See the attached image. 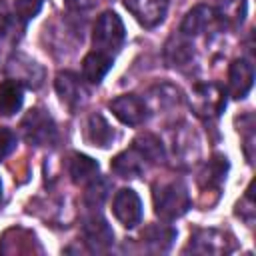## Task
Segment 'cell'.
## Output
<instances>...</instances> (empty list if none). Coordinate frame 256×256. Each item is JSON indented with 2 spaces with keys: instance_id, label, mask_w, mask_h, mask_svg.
<instances>
[{
  "instance_id": "12",
  "label": "cell",
  "mask_w": 256,
  "mask_h": 256,
  "mask_svg": "<svg viewBox=\"0 0 256 256\" xmlns=\"http://www.w3.org/2000/svg\"><path fill=\"white\" fill-rule=\"evenodd\" d=\"M170 0H124L126 10L144 28H156L164 22Z\"/></svg>"
},
{
  "instance_id": "9",
  "label": "cell",
  "mask_w": 256,
  "mask_h": 256,
  "mask_svg": "<svg viewBox=\"0 0 256 256\" xmlns=\"http://www.w3.org/2000/svg\"><path fill=\"white\" fill-rule=\"evenodd\" d=\"M6 74L8 78L20 82L24 88H40L44 82V68L42 64H38L34 58L16 52L10 56L8 64H6Z\"/></svg>"
},
{
  "instance_id": "25",
  "label": "cell",
  "mask_w": 256,
  "mask_h": 256,
  "mask_svg": "<svg viewBox=\"0 0 256 256\" xmlns=\"http://www.w3.org/2000/svg\"><path fill=\"white\" fill-rule=\"evenodd\" d=\"M132 144L144 154V158L150 162V164H158V162H164L166 160V148L162 144V140L150 132H144L140 136H136L132 140Z\"/></svg>"
},
{
  "instance_id": "31",
  "label": "cell",
  "mask_w": 256,
  "mask_h": 256,
  "mask_svg": "<svg viewBox=\"0 0 256 256\" xmlns=\"http://www.w3.org/2000/svg\"><path fill=\"white\" fill-rule=\"evenodd\" d=\"M66 2H68V6H70L72 10H78V12L90 10V8H94V6L98 4V0H66Z\"/></svg>"
},
{
  "instance_id": "7",
  "label": "cell",
  "mask_w": 256,
  "mask_h": 256,
  "mask_svg": "<svg viewBox=\"0 0 256 256\" xmlns=\"http://www.w3.org/2000/svg\"><path fill=\"white\" fill-rule=\"evenodd\" d=\"M82 238L90 252H108L114 244V230L98 210H92L82 220Z\"/></svg>"
},
{
  "instance_id": "18",
  "label": "cell",
  "mask_w": 256,
  "mask_h": 256,
  "mask_svg": "<svg viewBox=\"0 0 256 256\" xmlns=\"http://www.w3.org/2000/svg\"><path fill=\"white\" fill-rule=\"evenodd\" d=\"M230 162L224 154H214L198 174V186L202 192H218L226 182Z\"/></svg>"
},
{
  "instance_id": "27",
  "label": "cell",
  "mask_w": 256,
  "mask_h": 256,
  "mask_svg": "<svg viewBox=\"0 0 256 256\" xmlns=\"http://www.w3.org/2000/svg\"><path fill=\"white\" fill-rule=\"evenodd\" d=\"M44 0H14V10H12V18L24 28L32 18L38 16V12L42 10Z\"/></svg>"
},
{
  "instance_id": "5",
  "label": "cell",
  "mask_w": 256,
  "mask_h": 256,
  "mask_svg": "<svg viewBox=\"0 0 256 256\" xmlns=\"http://www.w3.org/2000/svg\"><path fill=\"white\" fill-rule=\"evenodd\" d=\"M236 250L234 236L220 228H198L192 232L184 252L202 256H222Z\"/></svg>"
},
{
  "instance_id": "20",
  "label": "cell",
  "mask_w": 256,
  "mask_h": 256,
  "mask_svg": "<svg viewBox=\"0 0 256 256\" xmlns=\"http://www.w3.org/2000/svg\"><path fill=\"white\" fill-rule=\"evenodd\" d=\"M174 240H176V230L170 224H148L140 234L142 248L152 254L168 252Z\"/></svg>"
},
{
  "instance_id": "6",
  "label": "cell",
  "mask_w": 256,
  "mask_h": 256,
  "mask_svg": "<svg viewBox=\"0 0 256 256\" xmlns=\"http://www.w3.org/2000/svg\"><path fill=\"white\" fill-rule=\"evenodd\" d=\"M170 156L182 168L192 166L200 156V140L198 134L188 124H178L170 132Z\"/></svg>"
},
{
  "instance_id": "2",
  "label": "cell",
  "mask_w": 256,
  "mask_h": 256,
  "mask_svg": "<svg viewBox=\"0 0 256 256\" xmlns=\"http://www.w3.org/2000/svg\"><path fill=\"white\" fill-rule=\"evenodd\" d=\"M124 40H126V28H124L122 18L112 10L102 12L98 16L94 28H92L94 50H100V52L114 56L122 48Z\"/></svg>"
},
{
  "instance_id": "26",
  "label": "cell",
  "mask_w": 256,
  "mask_h": 256,
  "mask_svg": "<svg viewBox=\"0 0 256 256\" xmlns=\"http://www.w3.org/2000/svg\"><path fill=\"white\" fill-rule=\"evenodd\" d=\"M108 190H110V184L106 178H94L92 182L86 184V192H84V204L90 208V210H98L104 200L108 198Z\"/></svg>"
},
{
  "instance_id": "22",
  "label": "cell",
  "mask_w": 256,
  "mask_h": 256,
  "mask_svg": "<svg viewBox=\"0 0 256 256\" xmlns=\"http://www.w3.org/2000/svg\"><path fill=\"white\" fill-rule=\"evenodd\" d=\"M112 64H114V56L100 50H92L82 58V78L90 84H100L102 78L110 72Z\"/></svg>"
},
{
  "instance_id": "28",
  "label": "cell",
  "mask_w": 256,
  "mask_h": 256,
  "mask_svg": "<svg viewBox=\"0 0 256 256\" xmlns=\"http://www.w3.org/2000/svg\"><path fill=\"white\" fill-rule=\"evenodd\" d=\"M236 214L248 224V226H252V222H254V200H252V184L248 186V190H246V194H244V198L236 204Z\"/></svg>"
},
{
  "instance_id": "1",
  "label": "cell",
  "mask_w": 256,
  "mask_h": 256,
  "mask_svg": "<svg viewBox=\"0 0 256 256\" xmlns=\"http://www.w3.org/2000/svg\"><path fill=\"white\" fill-rule=\"evenodd\" d=\"M152 202H154L156 216L162 218L164 222L184 216L192 206L188 186L182 180H170V182L156 184L152 188Z\"/></svg>"
},
{
  "instance_id": "23",
  "label": "cell",
  "mask_w": 256,
  "mask_h": 256,
  "mask_svg": "<svg viewBox=\"0 0 256 256\" xmlns=\"http://www.w3.org/2000/svg\"><path fill=\"white\" fill-rule=\"evenodd\" d=\"M24 102V86L12 78L0 82V116H14Z\"/></svg>"
},
{
  "instance_id": "11",
  "label": "cell",
  "mask_w": 256,
  "mask_h": 256,
  "mask_svg": "<svg viewBox=\"0 0 256 256\" xmlns=\"http://www.w3.org/2000/svg\"><path fill=\"white\" fill-rule=\"evenodd\" d=\"M110 110L112 114L126 126H140L146 122L148 118V106L144 102V98L136 96V94H122L116 96L114 100H110Z\"/></svg>"
},
{
  "instance_id": "15",
  "label": "cell",
  "mask_w": 256,
  "mask_h": 256,
  "mask_svg": "<svg viewBox=\"0 0 256 256\" xmlns=\"http://www.w3.org/2000/svg\"><path fill=\"white\" fill-rule=\"evenodd\" d=\"M150 162L144 158V154L132 144L130 148L122 150L120 154H116L110 162V168L116 176L120 178H138L148 170Z\"/></svg>"
},
{
  "instance_id": "16",
  "label": "cell",
  "mask_w": 256,
  "mask_h": 256,
  "mask_svg": "<svg viewBox=\"0 0 256 256\" xmlns=\"http://www.w3.org/2000/svg\"><path fill=\"white\" fill-rule=\"evenodd\" d=\"M254 84V66L246 58H236L228 68V92L232 98L242 100Z\"/></svg>"
},
{
  "instance_id": "21",
  "label": "cell",
  "mask_w": 256,
  "mask_h": 256,
  "mask_svg": "<svg viewBox=\"0 0 256 256\" xmlns=\"http://www.w3.org/2000/svg\"><path fill=\"white\" fill-rule=\"evenodd\" d=\"M68 176L74 184L86 186L94 178L100 176V166L94 158L82 154V152H72L68 158Z\"/></svg>"
},
{
  "instance_id": "13",
  "label": "cell",
  "mask_w": 256,
  "mask_h": 256,
  "mask_svg": "<svg viewBox=\"0 0 256 256\" xmlns=\"http://www.w3.org/2000/svg\"><path fill=\"white\" fill-rule=\"evenodd\" d=\"M164 60L170 68L188 70L196 60V50H194L192 38L184 36L182 32L174 34L164 46Z\"/></svg>"
},
{
  "instance_id": "17",
  "label": "cell",
  "mask_w": 256,
  "mask_h": 256,
  "mask_svg": "<svg viewBox=\"0 0 256 256\" xmlns=\"http://www.w3.org/2000/svg\"><path fill=\"white\" fill-rule=\"evenodd\" d=\"M118 138V132L112 128V124L100 114V112H94L86 118V124H84V140L90 144V146H96V148H110Z\"/></svg>"
},
{
  "instance_id": "24",
  "label": "cell",
  "mask_w": 256,
  "mask_h": 256,
  "mask_svg": "<svg viewBox=\"0 0 256 256\" xmlns=\"http://www.w3.org/2000/svg\"><path fill=\"white\" fill-rule=\"evenodd\" d=\"M220 26L224 28H238L242 26L246 12H248V2L246 0H218L214 8Z\"/></svg>"
},
{
  "instance_id": "30",
  "label": "cell",
  "mask_w": 256,
  "mask_h": 256,
  "mask_svg": "<svg viewBox=\"0 0 256 256\" xmlns=\"http://www.w3.org/2000/svg\"><path fill=\"white\" fill-rule=\"evenodd\" d=\"M12 26V12L8 10L6 2L0 0V36H4Z\"/></svg>"
},
{
  "instance_id": "10",
  "label": "cell",
  "mask_w": 256,
  "mask_h": 256,
  "mask_svg": "<svg viewBox=\"0 0 256 256\" xmlns=\"http://www.w3.org/2000/svg\"><path fill=\"white\" fill-rule=\"evenodd\" d=\"M114 218L128 230L136 228L142 222V200L132 188H120L112 198Z\"/></svg>"
},
{
  "instance_id": "4",
  "label": "cell",
  "mask_w": 256,
  "mask_h": 256,
  "mask_svg": "<svg viewBox=\"0 0 256 256\" xmlns=\"http://www.w3.org/2000/svg\"><path fill=\"white\" fill-rule=\"evenodd\" d=\"M20 132L30 146H52L58 138L56 122L44 108L28 110L20 122Z\"/></svg>"
},
{
  "instance_id": "8",
  "label": "cell",
  "mask_w": 256,
  "mask_h": 256,
  "mask_svg": "<svg viewBox=\"0 0 256 256\" xmlns=\"http://www.w3.org/2000/svg\"><path fill=\"white\" fill-rule=\"evenodd\" d=\"M54 88H56V94H58L60 102L72 112L80 110L90 98V92L84 84V78H80L78 74L68 72V70L56 74Z\"/></svg>"
},
{
  "instance_id": "29",
  "label": "cell",
  "mask_w": 256,
  "mask_h": 256,
  "mask_svg": "<svg viewBox=\"0 0 256 256\" xmlns=\"http://www.w3.org/2000/svg\"><path fill=\"white\" fill-rule=\"evenodd\" d=\"M16 144H18V136L10 128L0 126V162L16 150Z\"/></svg>"
},
{
  "instance_id": "19",
  "label": "cell",
  "mask_w": 256,
  "mask_h": 256,
  "mask_svg": "<svg viewBox=\"0 0 256 256\" xmlns=\"http://www.w3.org/2000/svg\"><path fill=\"white\" fill-rule=\"evenodd\" d=\"M144 102L148 106V112H158L160 114V112L178 108L182 104V92L174 84L162 82V84H156L148 90Z\"/></svg>"
},
{
  "instance_id": "32",
  "label": "cell",
  "mask_w": 256,
  "mask_h": 256,
  "mask_svg": "<svg viewBox=\"0 0 256 256\" xmlns=\"http://www.w3.org/2000/svg\"><path fill=\"white\" fill-rule=\"evenodd\" d=\"M2 202H4V192H2V180H0V206H2Z\"/></svg>"
},
{
  "instance_id": "3",
  "label": "cell",
  "mask_w": 256,
  "mask_h": 256,
  "mask_svg": "<svg viewBox=\"0 0 256 256\" xmlns=\"http://www.w3.org/2000/svg\"><path fill=\"white\" fill-rule=\"evenodd\" d=\"M190 108L206 122L216 120L226 108V90L216 82L196 84L190 92Z\"/></svg>"
},
{
  "instance_id": "14",
  "label": "cell",
  "mask_w": 256,
  "mask_h": 256,
  "mask_svg": "<svg viewBox=\"0 0 256 256\" xmlns=\"http://www.w3.org/2000/svg\"><path fill=\"white\" fill-rule=\"evenodd\" d=\"M214 28H220V22H218V16H216L214 8L208 6V4H198L184 16L178 32H182L184 36L194 38V36L206 34L208 30H214Z\"/></svg>"
}]
</instances>
